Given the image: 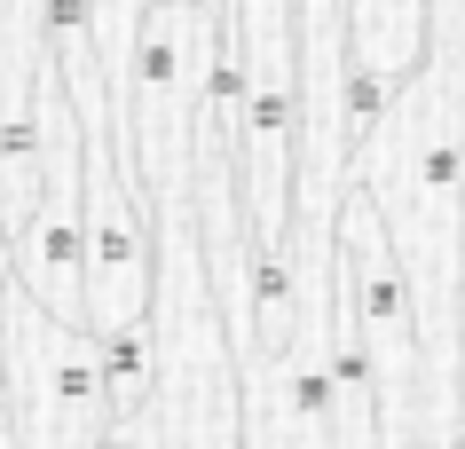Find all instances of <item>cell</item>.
I'll list each match as a JSON object with an SVG mask.
<instances>
[{
  "instance_id": "7a4b0ae2",
  "label": "cell",
  "mask_w": 465,
  "mask_h": 449,
  "mask_svg": "<svg viewBox=\"0 0 465 449\" xmlns=\"http://www.w3.org/2000/svg\"><path fill=\"white\" fill-rule=\"evenodd\" d=\"M213 24L221 0H143L134 16L126 79L111 95V150H119V174L150 205H190V119Z\"/></svg>"
},
{
  "instance_id": "6da1fadb",
  "label": "cell",
  "mask_w": 465,
  "mask_h": 449,
  "mask_svg": "<svg viewBox=\"0 0 465 449\" xmlns=\"http://www.w3.org/2000/svg\"><path fill=\"white\" fill-rule=\"evenodd\" d=\"M458 102L465 40H426L418 63L347 142V190L379 213L418 316L426 442H458Z\"/></svg>"
},
{
  "instance_id": "277c9868",
  "label": "cell",
  "mask_w": 465,
  "mask_h": 449,
  "mask_svg": "<svg viewBox=\"0 0 465 449\" xmlns=\"http://www.w3.org/2000/svg\"><path fill=\"white\" fill-rule=\"evenodd\" d=\"M340 24H347V72L394 87L426 48V0H340Z\"/></svg>"
},
{
  "instance_id": "3957f363",
  "label": "cell",
  "mask_w": 465,
  "mask_h": 449,
  "mask_svg": "<svg viewBox=\"0 0 465 449\" xmlns=\"http://www.w3.org/2000/svg\"><path fill=\"white\" fill-rule=\"evenodd\" d=\"M0 418L8 449H103L111 434L95 339L32 307L8 276H0Z\"/></svg>"
},
{
  "instance_id": "8992f818",
  "label": "cell",
  "mask_w": 465,
  "mask_h": 449,
  "mask_svg": "<svg viewBox=\"0 0 465 449\" xmlns=\"http://www.w3.org/2000/svg\"><path fill=\"white\" fill-rule=\"evenodd\" d=\"M237 449H245V442H237Z\"/></svg>"
},
{
  "instance_id": "5b68a950",
  "label": "cell",
  "mask_w": 465,
  "mask_h": 449,
  "mask_svg": "<svg viewBox=\"0 0 465 449\" xmlns=\"http://www.w3.org/2000/svg\"><path fill=\"white\" fill-rule=\"evenodd\" d=\"M103 449H134V442H119V434H103Z\"/></svg>"
}]
</instances>
